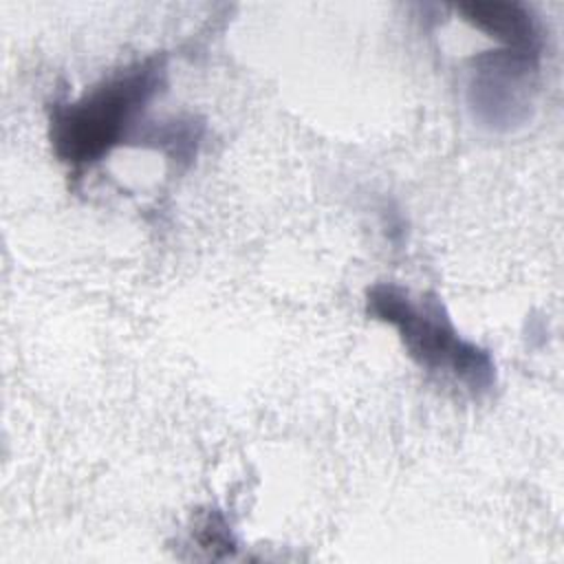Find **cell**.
Segmentation results:
<instances>
[{"label": "cell", "mask_w": 564, "mask_h": 564, "mask_svg": "<svg viewBox=\"0 0 564 564\" xmlns=\"http://www.w3.org/2000/svg\"><path fill=\"white\" fill-rule=\"evenodd\" d=\"M540 68L538 53L487 51L474 59L469 104L478 119L498 128L524 119Z\"/></svg>", "instance_id": "obj_3"}, {"label": "cell", "mask_w": 564, "mask_h": 564, "mask_svg": "<svg viewBox=\"0 0 564 564\" xmlns=\"http://www.w3.org/2000/svg\"><path fill=\"white\" fill-rule=\"evenodd\" d=\"M192 535L196 538V544L200 549H209L212 557H216L214 549H225L227 555L234 553V535L229 531V524L225 520V516L218 509H207L203 511L192 529Z\"/></svg>", "instance_id": "obj_6"}, {"label": "cell", "mask_w": 564, "mask_h": 564, "mask_svg": "<svg viewBox=\"0 0 564 564\" xmlns=\"http://www.w3.org/2000/svg\"><path fill=\"white\" fill-rule=\"evenodd\" d=\"M163 55L137 59L70 101L53 104L48 112V141L55 156L73 167H90L128 141L156 93L165 86Z\"/></svg>", "instance_id": "obj_1"}, {"label": "cell", "mask_w": 564, "mask_h": 564, "mask_svg": "<svg viewBox=\"0 0 564 564\" xmlns=\"http://www.w3.org/2000/svg\"><path fill=\"white\" fill-rule=\"evenodd\" d=\"M203 134V126L194 123V119H174L167 123L150 126L141 132L143 145L161 150L163 154L172 156L174 161H192L196 154L198 141Z\"/></svg>", "instance_id": "obj_5"}, {"label": "cell", "mask_w": 564, "mask_h": 564, "mask_svg": "<svg viewBox=\"0 0 564 564\" xmlns=\"http://www.w3.org/2000/svg\"><path fill=\"white\" fill-rule=\"evenodd\" d=\"M366 313L397 330L419 368L452 379L471 394L496 386L491 352L458 333L438 297H414L394 282H377L366 291Z\"/></svg>", "instance_id": "obj_2"}, {"label": "cell", "mask_w": 564, "mask_h": 564, "mask_svg": "<svg viewBox=\"0 0 564 564\" xmlns=\"http://www.w3.org/2000/svg\"><path fill=\"white\" fill-rule=\"evenodd\" d=\"M465 22L474 29L487 33L502 44V48L538 53L542 51L540 26L529 7L520 2H463L456 7Z\"/></svg>", "instance_id": "obj_4"}]
</instances>
